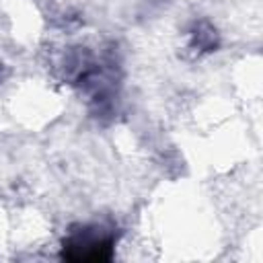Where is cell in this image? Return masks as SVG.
Returning <instances> with one entry per match:
<instances>
[{
	"label": "cell",
	"instance_id": "cell-1",
	"mask_svg": "<svg viewBox=\"0 0 263 263\" xmlns=\"http://www.w3.org/2000/svg\"><path fill=\"white\" fill-rule=\"evenodd\" d=\"M115 236L103 226H82L74 230L62 249V257L70 261H109L113 257Z\"/></svg>",
	"mask_w": 263,
	"mask_h": 263
}]
</instances>
